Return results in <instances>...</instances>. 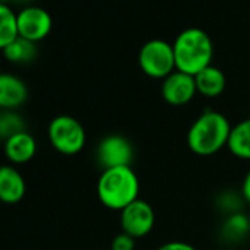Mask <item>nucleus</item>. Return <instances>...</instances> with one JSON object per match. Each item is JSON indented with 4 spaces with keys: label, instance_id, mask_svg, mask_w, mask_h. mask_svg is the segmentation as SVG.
Returning <instances> with one entry per match:
<instances>
[{
    "label": "nucleus",
    "instance_id": "obj_8",
    "mask_svg": "<svg viewBox=\"0 0 250 250\" xmlns=\"http://www.w3.org/2000/svg\"><path fill=\"white\" fill-rule=\"evenodd\" d=\"M18 36L33 43L42 42L52 31V17L39 6H27L17 14Z\"/></svg>",
    "mask_w": 250,
    "mask_h": 250
},
{
    "label": "nucleus",
    "instance_id": "obj_11",
    "mask_svg": "<svg viewBox=\"0 0 250 250\" xmlns=\"http://www.w3.org/2000/svg\"><path fill=\"white\" fill-rule=\"evenodd\" d=\"M28 99L25 83L12 74H0V110H17Z\"/></svg>",
    "mask_w": 250,
    "mask_h": 250
},
{
    "label": "nucleus",
    "instance_id": "obj_3",
    "mask_svg": "<svg viewBox=\"0 0 250 250\" xmlns=\"http://www.w3.org/2000/svg\"><path fill=\"white\" fill-rule=\"evenodd\" d=\"M177 71L188 75H196L209 65L213 59V43L202 28L183 30L172 43Z\"/></svg>",
    "mask_w": 250,
    "mask_h": 250
},
{
    "label": "nucleus",
    "instance_id": "obj_14",
    "mask_svg": "<svg viewBox=\"0 0 250 250\" xmlns=\"http://www.w3.org/2000/svg\"><path fill=\"white\" fill-rule=\"evenodd\" d=\"M227 149L234 158L250 161V118H244L232 125Z\"/></svg>",
    "mask_w": 250,
    "mask_h": 250
},
{
    "label": "nucleus",
    "instance_id": "obj_12",
    "mask_svg": "<svg viewBox=\"0 0 250 250\" xmlns=\"http://www.w3.org/2000/svg\"><path fill=\"white\" fill-rule=\"evenodd\" d=\"M5 156L12 165H24L37 153V142L28 131H22L8 139L3 145Z\"/></svg>",
    "mask_w": 250,
    "mask_h": 250
},
{
    "label": "nucleus",
    "instance_id": "obj_4",
    "mask_svg": "<svg viewBox=\"0 0 250 250\" xmlns=\"http://www.w3.org/2000/svg\"><path fill=\"white\" fill-rule=\"evenodd\" d=\"M47 139L56 152L61 155L74 156L84 149L87 143V133L77 118L59 115L55 116L49 124Z\"/></svg>",
    "mask_w": 250,
    "mask_h": 250
},
{
    "label": "nucleus",
    "instance_id": "obj_10",
    "mask_svg": "<svg viewBox=\"0 0 250 250\" xmlns=\"http://www.w3.org/2000/svg\"><path fill=\"white\" fill-rule=\"evenodd\" d=\"M27 184L24 175L12 165H0V202L17 205L25 196Z\"/></svg>",
    "mask_w": 250,
    "mask_h": 250
},
{
    "label": "nucleus",
    "instance_id": "obj_24",
    "mask_svg": "<svg viewBox=\"0 0 250 250\" xmlns=\"http://www.w3.org/2000/svg\"><path fill=\"white\" fill-rule=\"evenodd\" d=\"M0 74H2V72H0Z\"/></svg>",
    "mask_w": 250,
    "mask_h": 250
},
{
    "label": "nucleus",
    "instance_id": "obj_17",
    "mask_svg": "<svg viewBox=\"0 0 250 250\" xmlns=\"http://www.w3.org/2000/svg\"><path fill=\"white\" fill-rule=\"evenodd\" d=\"M22 131H27V125L17 110H0V140L5 143L8 139Z\"/></svg>",
    "mask_w": 250,
    "mask_h": 250
},
{
    "label": "nucleus",
    "instance_id": "obj_23",
    "mask_svg": "<svg viewBox=\"0 0 250 250\" xmlns=\"http://www.w3.org/2000/svg\"><path fill=\"white\" fill-rule=\"evenodd\" d=\"M15 2H27V0H15Z\"/></svg>",
    "mask_w": 250,
    "mask_h": 250
},
{
    "label": "nucleus",
    "instance_id": "obj_18",
    "mask_svg": "<svg viewBox=\"0 0 250 250\" xmlns=\"http://www.w3.org/2000/svg\"><path fill=\"white\" fill-rule=\"evenodd\" d=\"M249 228V221L244 215L235 213L228 218L227 224H224V229L229 237H240Z\"/></svg>",
    "mask_w": 250,
    "mask_h": 250
},
{
    "label": "nucleus",
    "instance_id": "obj_22",
    "mask_svg": "<svg viewBox=\"0 0 250 250\" xmlns=\"http://www.w3.org/2000/svg\"><path fill=\"white\" fill-rule=\"evenodd\" d=\"M6 2H9V0H0V3H6Z\"/></svg>",
    "mask_w": 250,
    "mask_h": 250
},
{
    "label": "nucleus",
    "instance_id": "obj_20",
    "mask_svg": "<svg viewBox=\"0 0 250 250\" xmlns=\"http://www.w3.org/2000/svg\"><path fill=\"white\" fill-rule=\"evenodd\" d=\"M156 250H197V249L190 243L172 240V241H167V243L161 244Z\"/></svg>",
    "mask_w": 250,
    "mask_h": 250
},
{
    "label": "nucleus",
    "instance_id": "obj_7",
    "mask_svg": "<svg viewBox=\"0 0 250 250\" xmlns=\"http://www.w3.org/2000/svg\"><path fill=\"white\" fill-rule=\"evenodd\" d=\"M97 162L103 169L116 167H131L134 147L131 142L121 134H110L100 140L96 150Z\"/></svg>",
    "mask_w": 250,
    "mask_h": 250
},
{
    "label": "nucleus",
    "instance_id": "obj_1",
    "mask_svg": "<svg viewBox=\"0 0 250 250\" xmlns=\"http://www.w3.org/2000/svg\"><path fill=\"white\" fill-rule=\"evenodd\" d=\"M232 125L216 110L200 113L187 131V146L197 156H212L227 147Z\"/></svg>",
    "mask_w": 250,
    "mask_h": 250
},
{
    "label": "nucleus",
    "instance_id": "obj_9",
    "mask_svg": "<svg viewBox=\"0 0 250 250\" xmlns=\"http://www.w3.org/2000/svg\"><path fill=\"white\" fill-rule=\"evenodd\" d=\"M197 94L196 81L193 75L181 71H174L162 80L161 96L171 106H184L190 103Z\"/></svg>",
    "mask_w": 250,
    "mask_h": 250
},
{
    "label": "nucleus",
    "instance_id": "obj_13",
    "mask_svg": "<svg viewBox=\"0 0 250 250\" xmlns=\"http://www.w3.org/2000/svg\"><path fill=\"white\" fill-rule=\"evenodd\" d=\"M194 81H196L197 93L206 99L219 97L227 87L225 74L218 66H213V65H209L208 68L196 74Z\"/></svg>",
    "mask_w": 250,
    "mask_h": 250
},
{
    "label": "nucleus",
    "instance_id": "obj_2",
    "mask_svg": "<svg viewBox=\"0 0 250 250\" xmlns=\"http://www.w3.org/2000/svg\"><path fill=\"white\" fill-rule=\"evenodd\" d=\"M96 193L104 208L121 212L139 199L140 181L131 167L103 169L97 180Z\"/></svg>",
    "mask_w": 250,
    "mask_h": 250
},
{
    "label": "nucleus",
    "instance_id": "obj_19",
    "mask_svg": "<svg viewBox=\"0 0 250 250\" xmlns=\"http://www.w3.org/2000/svg\"><path fill=\"white\" fill-rule=\"evenodd\" d=\"M109 250H136V238L121 231L112 238Z\"/></svg>",
    "mask_w": 250,
    "mask_h": 250
},
{
    "label": "nucleus",
    "instance_id": "obj_6",
    "mask_svg": "<svg viewBox=\"0 0 250 250\" xmlns=\"http://www.w3.org/2000/svg\"><path fill=\"white\" fill-rule=\"evenodd\" d=\"M156 215L152 205L143 199H137L119 212L121 231L133 238H145L155 228Z\"/></svg>",
    "mask_w": 250,
    "mask_h": 250
},
{
    "label": "nucleus",
    "instance_id": "obj_16",
    "mask_svg": "<svg viewBox=\"0 0 250 250\" xmlns=\"http://www.w3.org/2000/svg\"><path fill=\"white\" fill-rule=\"evenodd\" d=\"M17 37V14L6 3H0V50L6 49Z\"/></svg>",
    "mask_w": 250,
    "mask_h": 250
},
{
    "label": "nucleus",
    "instance_id": "obj_5",
    "mask_svg": "<svg viewBox=\"0 0 250 250\" xmlns=\"http://www.w3.org/2000/svg\"><path fill=\"white\" fill-rule=\"evenodd\" d=\"M139 66L150 78H167L177 69L172 44L161 39L146 42L139 52Z\"/></svg>",
    "mask_w": 250,
    "mask_h": 250
},
{
    "label": "nucleus",
    "instance_id": "obj_15",
    "mask_svg": "<svg viewBox=\"0 0 250 250\" xmlns=\"http://www.w3.org/2000/svg\"><path fill=\"white\" fill-rule=\"evenodd\" d=\"M2 52H3V56L11 63H30L37 56V46H36V43L18 36Z\"/></svg>",
    "mask_w": 250,
    "mask_h": 250
},
{
    "label": "nucleus",
    "instance_id": "obj_21",
    "mask_svg": "<svg viewBox=\"0 0 250 250\" xmlns=\"http://www.w3.org/2000/svg\"><path fill=\"white\" fill-rule=\"evenodd\" d=\"M241 196H243V200L250 205V168L247 169L241 181Z\"/></svg>",
    "mask_w": 250,
    "mask_h": 250
}]
</instances>
